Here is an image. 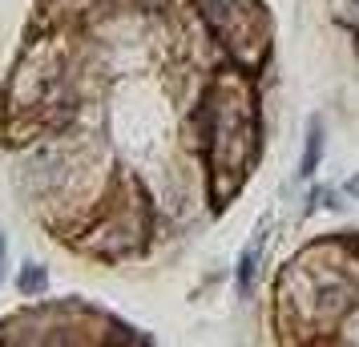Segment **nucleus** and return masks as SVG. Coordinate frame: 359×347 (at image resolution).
Masks as SVG:
<instances>
[{"mask_svg":"<svg viewBox=\"0 0 359 347\" xmlns=\"http://www.w3.org/2000/svg\"><path fill=\"white\" fill-rule=\"evenodd\" d=\"M0 283H4V234H0Z\"/></svg>","mask_w":359,"mask_h":347,"instance_id":"39448f33","label":"nucleus"},{"mask_svg":"<svg viewBox=\"0 0 359 347\" xmlns=\"http://www.w3.org/2000/svg\"><path fill=\"white\" fill-rule=\"evenodd\" d=\"M20 291H25V295H41V291H45V266H29V271H20Z\"/></svg>","mask_w":359,"mask_h":347,"instance_id":"7ed1b4c3","label":"nucleus"},{"mask_svg":"<svg viewBox=\"0 0 359 347\" xmlns=\"http://www.w3.org/2000/svg\"><path fill=\"white\" fill-rule=\"evenodd\" d=\"M347 194H351V198H359V174L351 178V182H347Z\"/></svg>","mask_w":359,"mask_h":347,"instance_id":"20e7f679","label":"nucleus"},{"mask_svg":"<svg viewBox=\"0 0 359 347\" xmlns=\"http://www.w3.org/2000/svg\"><path fill=\"white\" fill-rule=\"evenodd\" d=\"M319 158H323V121H319V117H311V125H307V149H303V165H299V174H303V178H311V174H315V165H319Z\"/></svg>","mask_w":359,"mask_h":347,"instance_id":"f03ea898","label":"nucleus"},{"mask_svg":"<svg viewBox=\"0 0 359 347\" xmlns=\"http://www.w3.org/2000/svg\"><path fill=\"white\" fill-rule=\"evenodd\" d=\"M262 247H266V226L250 238V247H246L243 259H238V295H250V287H255V271H259Z\"/></svg>","mask_w":359,"mask_h":347,"instance_id":"f257e3e1","label":"nucleus"}]
</instances>
